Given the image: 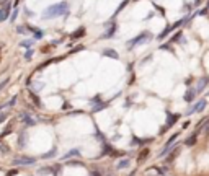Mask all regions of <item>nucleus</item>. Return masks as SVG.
I'll return each mask as SVG.
<instances>
[{
    "mask_svg": "<svg viewBox=\"0 0 209 176\" xmlns=\"http://www.w3.org/2000/svg\"><path fill=\"white\" fill-rule=\"evenodd\" d=\"M69 5L67 2H61V3L51 5L49 8H46L44 13H43V18H54V17H61V15H66Z\"/></svg>",
    "mask_w": 209,
    "mask_h": 176,
    "instance_id": "obj_1",
    "label": "nucleus"
},
{
    "mask_svg": "<svg viewBox=\"0 0 209 176\" xmlns=\"http://www.w3.org/2000/svg\"><path fill=\"white\" fill-rule=\"evenodd\" d=\"M36 160L31 158V157H18V158H15V161L13 163L15 165H33Z\"/></svg>",
    "mask_w": 209,
    "mask_h": 176,
    "instance_id": "obj_2",
    "label": "nucleus"
},
{
    "mask_svg": "<svg viewBox=\"0 0 209 176\" xmlns=\"http://www.w3.org/2000/svg\"><path fill=\"white\" fill-rule=\"evenodd\" d=\"M8 15H10V2L7 0V5H3V7L0 8V23L7 20V18H8Z\"/></svg>",
    "mask_w": 209,
    "mask_h": 176,
    "instance_id": "obj_3",
    "label": "nucleus"
},
{
    "mask_svg": "<svg viewBox=\"0 0 209 176\" xmlns=\"http://www.w3.org/2000/svg\"><path fill=\"white\" fill-rule=\"evenodd\" d=\"M149 38V33H145V34H140V36H137L136 39H132V41H129V44H127V47H134L136 44H140V41H145Z\"/></svg>",
    "mask_w": 209,
    "mask_h": 176,
    "instance_id": "obj_4",
    "label": "nucleus"
},
{
    "mask_svg": "<svg viewBox=\"0 0 209 176\" xmlns=\"http://www.w3.org/2000/svg\"><path fill=\"white\" fill-rule=\"evenodd\" d=\"M204 106H206V101H204V99H201V101L198 103V104L193 108V109H189V114H191V113H194V111H203V109H204Z\"/></svg>",
    "mask_w": 209,
    "mask_h": 176,
    "instance_id": "obj_5",
    "label": "nucleus"
},
{
    "mask_svg": "<svg viewBox=\"0 0 209 176\" xmlns=\"http://www.w3.org/2000/svg\"><path fill=\"white\" fill-rule=\"evenodd\" d=\"M18 143H20V147H25L26 143V132H21L20 137H18Z\"/></svg>",
    "mask_w": 209,
    "mask_h": 176,
    "instance_id": "obj_6",
    "label": "nucleus"
},
{
    "mask_svg": "<svg viewBox=\"0 0 209 176\" xmlns=\"http://www.w3.org/2000/svg\"><path fill=\"white\" fill-rule=\"evenodd\" d=\"M21 118L25 119V122H26V124H28V126H33V124H34V122H36V121H33V119L29 118V116H26V114H21Z\"/></svg>",
    "mask_w": 209,
    "mask_h": 176,
    "instance_id": "obj_7",
    "label": "nucleus"
},
{
    "mask_svg": "<svg viewBox=\"0 0 209 176\" xmlns=\"http://www.w3.org/2000/svg\"><path fill=\"white\" fill-rule=\"evenodd\" d=\"M105 56H110V57H113V59H116V57H118V54H116L115 51H110V49H106V51H105Z\"/></svg>",
    "mask_w": 209,
    "mask_h": 176,
    "instance_id": "obj_8",
    "label": "nucleus"
},
{
    "mask_svg": "<svg viewBox=\"0 0 209 176\" xmlns=\"http://www.w3.org/2000/svg\"><path fill=\"white\" fill-rule=\"evenodd\" d=\"M78 153H80V152L78 150H70L69 153H67V155H64V160L66 158H69V157H74V155H78Z\"/></svg>",
    "mask_w": 209,
    "mask_h": 176,
    "instance_id": "obj_9",
    "label": "nucleus"
},
{
    "mask_svg": "<svg viewBox=\"0 0 209 176\" xmlns=\"http://www.w3.org/2000/svg\"><path fill=\"white\" fill-rule=\"evenodd\" d=\"M127 165H129V160H123L121 163H118V168H119V170H121V168H126Z\"/></svg>",
    "mask_w": 209,
    "mask_h": 176,
    "instance_id": "obj_10",
    "label": "nucleus"
},
{
    "mask_svg": "<svg viewBox=\"0 0 209 176\" xmlns=\"http://www.w3.org/2000/svg\"><path fill=\"white\" fill-rule=\"evenodd\" d=\"M196 142V134L193 135V137H189L188 140H186V145H193V143Z\"/></svg>",
    "mask_w": 209,
    "mask_h": 176,
    "instance_id": "obj_11",
    "label": "nucleus"
},
{
    "mask_svg": "<svg viewBox=\"0 0 209 176\" xmlns=\"http://www.w3.org/2000/svg\"><path fill=\"white\" fill-rule=\"evenodd\" d=\"M21 46H23V47H31V46H33V41H28V39H26V41L21 42Z\"/></svg>",
    "mask_w": 209,
    "mask_h": 176,
    "instance_id": "obj_12",
    "label": "nucleus"
},
{
    "mask_svg": "<svg viewBox=\"0 0 209 176\" xmlns=\"http://www.w3.org/2000/svg\"><path fill=\"white\" fill-rule=\"evenodd\" d=\"M185 99H186V101H191V99H193V91H188L186 96H185Z\"/></svg>",
    "mask_w": 209,
    "mask_h": 176,
    "instance_id": "obj_13",
    "label": "nucleus"
},
{
    "mask_svg": "<svg viewBox=\"0 0 209 176\" xmlns=\"http://www.w3.org/2000/svg\"><path fill=\"white\" fill-rule=\"evenodd\" d=\"M8 82H10V80H8V77L5 78V80H2V83H0V90H2V88H3V86L7 85V83H8Z\"/></svg>",
    "mask_w": 209,
    "mask_h": 176,
    "instance_id": "obj_14",
    "label": "nucleus"
},
{
    "mask_svg": "<svg viewBox=\"0 0 209 176\" xmlns=\"http://www.w3.org/2000/svg\"><path fill=\"white\" fill-rule=\"evenodd\" d=\"M17 31H18V33H21V34H25V33H26L25 26H18V28H17Z\"/></svg>",
    "mask_w": 209,
    "mask_h": 176,
    "instance_id": "obj_15",
    "label": "nucleus"
},
{
    "mask_svg": "<svg viewBox=\"0 0 209 176\" xmlns=\"http://www.w3.org/2000/svg\"><path fill=\"white\" fill-rule=\"evenodd\" d=\"M83 33H85V31H83V28H80V31H77V33H74V38H78V36H82Z\"/></svg>",
    "mask_w": 209,
    "mask_h": 176,
    "instance_id": "obj_16",
    "label": "nucleus"
},
{
    "mask_svg": "<svg viewBox=\"0 0 209 176\" xmlns=\"http://www.w3.org/2000/svg\"><path fill=\"white\" fill-rule=\"evenodd\" d=\"M31 56H33V51H31V49H29V51H28V52H26V56H25V59H26V61H29V59H31Z\"/></svg>",
    "mask_w": 209,
    "mask_h": 176,
    "instance_id": "obj_17",
    "label": "nucleus"
},
{
    "mask_svg": "<svg viewBox=\"0 0 209 176\" xmlns=\"http://www.w3.org/2000/svg\"><path fill=\"white\" fill-rule=\"evenodd\" d=\"M54 153H56V150H54V148H52V150H51L49 153H46V155H44V158H49V157H52Z\"/></svg>",
    "mask_w": 209,
    "mask_h": 176,
    "instance_id": "obj_18",
    "label": "nucleus"
},
{
    "mask_svg": "<svg viewBox=\"0 0 209 176\" xmlns=\"http://www.w3.org/2000/svg\"><path fill=\"white\" fill-rule=\"evenodd\" d=\"M31 99H33V101H34V103H36L38 106H39V99H38V98H36V95H31Z\"/></svg>",
    "mask_w": 209,
    "mask_h": 176,
    "instance_id": "obj_19",
    "label": "nucleus"
},
{
    "mask_svg": "<svg viewBox=\"0 0 209 176\" xmlns=\"http://www.w3.org/2000/svg\"><path fill=\"white\" fill-rule=\"evenodd\" d=\"M3 119H7V113H3V114H0V124L3 122Z\"/></svg>",
    "mask_w": 209,
    "mask_h": 176,
    "instance_id": "obj_20",
    "label": "nucleus"
}]
</instances>
